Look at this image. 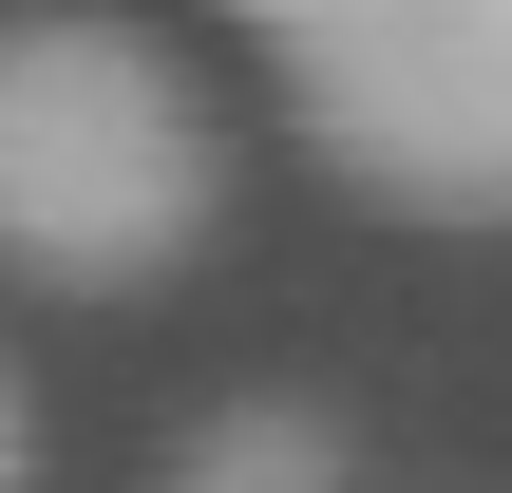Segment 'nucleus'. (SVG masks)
Returning a JSON list of instances; mask_svg holds the SVG:
<instances>
[{"mask_svg":"<svg viewBox=\"0 0 512 493\" xmlns=\"http://www.w3.org/2000/svg\"><path fill=\"white\" fill-rule=\"evenodd\" d=\"M228 209V152H209V95L171 38L133 19H19L0 38V247L19 285H171Z\"/></svg>","mask_w":512,"mask_h":493,"instance_id":"nucleus-1","label":"nucleus"},{"mask_svg":"<svg viewBox=\"0 0 512 493\" xmlns=\"http://www.w3.org/2000/svg\"><path fill=\"white\" fill-rule=\"evenodd\" d=\"M266 76L342 190L512 228V0H285Z\"/></svg>","mask_w":512,"mask_h":493,"instance_id":"nucleus-2","label":"nucleus"},{"mask_svg":"<svg viewBox=\"0 0 512 493\" xmlns=\"http://www.w3.org/2000/svg\"><path fill=\"white\" fill-rule=\"evenodd\" d=\"M171 493H342V418L323 399H228V418H190Z\"/></svg>","mask_w":512,"mask_h":493,"instance_id":"nucleus-3","label":"nucleus"}]
</instances>
